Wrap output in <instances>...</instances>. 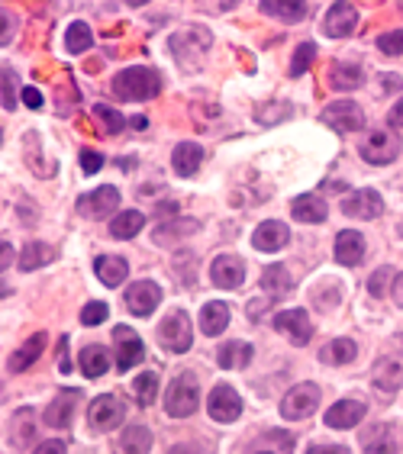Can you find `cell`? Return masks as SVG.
Wrapping results in <instances>:
<instances>
[{"instance_id": "obj_1", "label": "cell", "mask_w": 403, "mask_h": 454, "mask_svg": "<svg viewBox=\"0 0 403 454\" xmlns=\"http://www.w3.org/2000/svg\"><path fill=\"white\" fill-rule=\"evenodd\" d=\"M114 94L120 100H152L155 94H162V74L149 65L123 68L114 78Z\"/></svg>"}, {"instance_id": "obj_2", "label": "cell", "mask_w": 403, "mask_h": 454, "mask_svg": "<svg viewBox=\"0 0 403 454\" xmlns=\"http://www.w3.org/2000/svg\"><path fill=\"white\" fill-rule=\"evenodd\" d=\"M197 403H201V384H197V377L194 374H178L171 380L165 394V410L168 416H175V419H187L194 410H197Z\"/></svg>"}, {"instance_id": "obj_3", "label": "cell", "mask_w": 403, "mask_h": 454, "mask_svg": "<svg viewBox=\"0 0 403 454\" xmlns=\"http://www.w3.org/2000/svg\"><path fill=\"white\" fill-rule=\"evenodd\" d=\"M158 341L165 351H175V355H185L194 341V329H191V316L185 309H171V313L162 319L158 325Z\"/></svg>"}, {"instance_id": "obj_4", "label": "cell", "mask_w": 403, "mask_h": 454, "mask_svg": "<svg viewBox=\"0 0 403 454\" xmlns=\"http://www.w3.org/2000/svg\"><path fill=\"white\" fill-rule=\"evenodd\" d=\"M359 152L368 165H391L400 155V139H397L394 129H375L368 139L361 142Z\"/></svg>"}, {"instance_id": "obj_5", "label": "cell", "mask_w": 403, "mask_h": 454, "mask_svg": "<svg viewBox=\"0 0 403 454\" xmlns=\"http://www.w3.org/2000/svg\"><path fill=\"white\" fill-rule=\"evenodd\" d=\"M316 403H320V387L316 384H297L290 387L284 403H281V416L290 422L297 419H307L316 412Z\"/></svg>"}, {"instance_id": "obj_6", "label": "cell", "mask_w": 403, "mask_h": 454, "mask_svg": "<svg viewBox=\"0 0 403 454\" xmlns=\"http://www.w3.org/2000/svg\"><path fill=\"white\" fill-rule=\"evenodd\" d=\"M320 120L336 132H359L365 126V110L359 104H352V100H336L320 114Z\"/></svg>"}, {"instance_id": "obj_7", "label": "cell", "mask_w": 403, "mask_h": 454, "mask_svg": "<svg viewBox=\"0 0 403 454\" xmlns=\"http://www.w3.org/2000/svg\"><path fill=\"white\" fill-rule=\"evenodd\" d=\"M207 412H210L213 422H236L242 416V396L229 384L213 387L210 400H207Z\"/></svg>"}, {"instance_id": "obj_8", "label": "cell", "mask_w": 403, "mask_h": 454, "mask_svg": "<svg viewBox=\"0 0 403 454\" xmlns=\"http://www.w3.org/2000/svg\"><path fill=\"white\" fill-rule=\"evenodd\" d=\"M123 416H126L123 403L116 400L114 394L97 396L88 410V422H91V428H97V432H110V428H116L120 422H123Z\"/></svg>"}, {"instance_id": "obj_9", "label": "cell", "mask_w": 403, "mask_h": 454, "mask_svg": "<svg viewBox=\"0 0 403 454\" xmlns=\"http://www.w3.org/2000/svg\"><path fill=\"white\" fill-rule=\"evenodd\" d=\"M114 341H116V367L120 371H132V367L146 358V345H142V339L132 333L130 325H116Z\"/></svg>"}, {"instance_id": "obj_10", "label": "cell", "mask_w": 403, "mask_h": 454, "mask_svg": "<svg viewBox=\"0 0 403 454\" xmlns=\"http://www.w3.org/2000/svg\"><path fill=\"white\" fill-rule=\"evenodd\" d=\"M126 309L132 316H152L155 313V306L162 303V287H158L155 280H136L130 290H126Z\"/></svg>"}, {"instance_id": "obj_11", "label": "cell", "mask_w": 403, "mask_h": 454, "mask_svg": "<svg viewBox=\"0 0 403 454\" xmlns=\"http://www.w3.org/2000/svg\"><path fill=\"white\" fill-rule=\"evenodd\" d=\"M120 207V191L116 187H97V191H91V193H84L78 200V213L81 216H91V219H104V216H110V213Z\"/></svg>"}, {"instance_id": "obj_12", "label": "cell", "mask_w": 403, "mask_h": 454, "mask_svg": "<svg viewBox=\"0 0 403 454\" xmlns=\"http://www.w3.org/2000/svg\"><path fill=\"white\" fill-rule=\"evenodd\" d=\"M274 329L281 335H288L294 345H307L313 339V325H310V316L304 309H284V313L274 316Z\"/></svg>"}, {"instance_id": "obj_13", "label": "cell", "mask_w": 403, "mask_h": 454, "mask_svg": "<svg viewBox=\"0 0 403 454\" xmlns=\"http://www.w3.org/2000/svg\"><path fill=\"white\" fill-rule=\"evenodd\" d=\"M355 27H359V10L352 4H333L323 20V33L329 39H345V35L355 33Z\"/></svg>"}, {"instance_id": "obj_14", "label": "cell", "mask_w": 403, "mask_h": 454, "mask_svg": "<svg viewBox=\"0 0 403 454\" xmlns=\"http://www.w3.org/2000/svg\"><path fill=\"white\" fill-rule=\"evenodd\" d=\"M210 280L223 290H236L246 284V264L239 262L236 254H219L210 268Z\"/></svg>"}, {"instance_id": "obj_15", "label": "cell", "mask_w": 403, "mask_h": 454, "mask_svg": "<svg viewBox=\"0 0 403 454\" xmlns=\"http://www.w3.org/2000/svg\"><path fill=\"white\" fill-rule=\"evenodd\" d=\"M371 380H375L377 390L397 394L403 384V358L400 355H384V358H377V364L371 367Z\"/></svg>"}, {"instance_id": "obj_16", "label": "cell", "mask_w": 403, "mask_h": 454, "mask_svg": "<svg viewBox=\"0 0 403 454\" xmlns=\"http://www.w3.org/2000/svg\"><path fill=\"white\" fill-rule=\"evenodd\" d=\"M342 213L352 219H377L384 213V200L377 197V191H355L342 200Z\"/></svg>"}, {"instance_id": "obj_17", "label": "cell", "mask_w": 403, "mask_h": 454, "mask_svg": "<svg viewBox=\"0 0 403 454\" xmlns=\"http://www.w3.org/2000/svg\"><path fill=\"white\" fill-rule=\"evenodd\" d=\"M288 242H290V229L284 226V223H278V219L262 223L252 236V245L258 248V252H281Z\"/></svg>"}, {"instance_id": "obj_18", "label": "cell", "mask_w": 403, "mask_h": 454, "mask_svg": "<svg viewBox=\"0 0 403 454\" xmlns=\"http://www.w3.org/2000/svg\"><path fill=\"white\" fill-rule=\"evenodd\" d=\"M361 258H365V236L352 232V229L339 232L336 236V262L345 264V268H355V264H361Z\"/></svg>"}, {"instance_id": "obj_19", "label": "cell", "mask_w": 403, "mask_h": 454, "mask_svg": "<svg viewBox=\"0 0 403 454\" xmlns=\"http://www.w3.org/2000/svg\"><path fill=\"white\" fill-rule=\"evenodd\" d=\"M365 403H359V400H342V403H336L333 410L326 412V426L329 428H355L361 419H365Z\"/></svg>"}, {"instance_id": "obj_20", "label": "cell", "mask_w": 403, "mask_h": 454, "mask_svg": "<svg viewBox=\"0 0 403 454\" xmlns=\"http://www.w3.org/2000/svg\"><path fill=\"white\" fill-rule=\"evenodd\" d=\"M78 400H81V390H62V394L49 403V410H45V422H49L52 428H68L71 412H75Z\"/></svg>"}, {"instance_id": "obj_21", "label": "cell", "mask_w": 403, "mask_h": 454, "mask_svg": "<svg viewBox=\"0 0 403 454\" xmlns=\"http://www.w3.org/2000/svg\"><path fill=\"white\" fill-rule=\"evenodd\" d=\"M94 271L104 287H120L126 280V274H130V264H126L120 254H100L94 262Z\"/></svg>"}, {"instance_id": "obj_22", "label": "cell", "mask_w": 403, "mask_h": 454, "mask_svg": "<svg viewBox=\"0 0 403 454\" xmlns=\"http://www.w3.org/2000/svg\"><path fill=\"white\" fill-rule=\"evenodd\" d=\"M326 213H329V207H326L323 197H313V193H304V197H294V203H290V216L297 219V223H323Z\"/></svg>"}, {"instance_id": "obj_23", "label": "cell", "mask_w": 403, "mask_h": 454, "mask_svg": "<svg viewBox=\"0 0 403 454\" xmlns=\"http://www.w3.org/2000/svg\"><path fill=\"white\" fill-rule=\"evenodd\" d=\"M361 445H365L368 454H394V448H397L394 428L387 426V422H377V426L365 428V432H361Z\"/></svg>"}, {"instance_id": "obj_24", "label": "cell", "mask_w": 403, "mask_h": 454, "mask_svg": "<svg viewBox=\"0 0 403 454\" xmlns=\"http://www.w3.org/2000/svg\"><path fill=\"white\" fill-rule=\"evenodd\" d=\"M201 161H203V149L197 145V142H181V145H175V155H171V165H175L178 175H197L201 171Z\"/></svg>"}, {"instance_id": "obj_25", "label": "cell", "mask_w": 403, "mask_h": 454, "mask_svg": "<svg viewBox=\"0 0 403 454\" xmlns=\"http://www.w3.org/2000/svg\"><path fill=\"white\" fill-rule=\"evenodd\" d=\"M43 348H45V335L43 333H36L33 339L29 341H23V345H20L17 351H13V355H10V371H13V374H20V371H27L29 364H33L36 358H39V355H43Z\"/></svg>"}, {"instance_id": "obj_26", "label": "cell", "mask_w": 403, "mask_h": 454, "mask_svg": "<svg viewBox=\"0 0 403 454\" xmlns=\"http://www.w3.org/2000/svg\"><path fill=\"white\" fill-rule=\"evenodd\" d=\"M219 367H226V371H239V367H246L252 361V345L249 341H226L217 355Z\"/></svg>"}, {"instance_id": "obj_27", "label": "cell", "mask_w": 403, "mask_h": 454, "mask_svg": "<svg viewBox=\"0 0 403 454\" xmlns=\"http://www.w3.org/2000/svg\"><path fill=\"white\" fill-rule=\"evenodd\" d=\"M229 325V306L213 300L201 309V333L203 335H219Z\"/></svg>"}, {"instance_id": "obj_28", "label": "cell", "mask_w": 403, "mask_h": 454, "mask_svg": "<svg viewBox=\"0 0 403 454\" xmlns=\"http://www.w3.org/2000/svg\"><path fill=\"white\" fill-rule=\"evenodd\" d=\"M329 84L336 90H355L365 84V71L359 65H345V61H336L333 71H329Z\"/></svg>"}, {"instance_id": "obj_29", "label": "cell", "mask_w": 403, "mask_h": 454, "mask_svg": "<svg viewBox=\"0 0 403 454\" xmlns=\"http://www.w3.org/2000/svg\"><path fill=\"white\" fill-rule=\"evenodd\" d=\"M55 262V248L45 242H29L20 254V271H36V268H45V264Z\"/></svg>"}, {"instance_id": "obj_30", "label": "cell", "mask_w": 403, "mask_h": 454, "mask_svg": "<svg viewBox=\"0 0 403 454\" xmlns=\"http://www.w3.org/2000/svg\"><path fill=\"white\" fill-rule=\"evenodd\" d=\"M320 358H323L326 364H352V361L359 358V345L352 339H333L320 351Z\"/></svg>"}, {"instance_id": "obj_31", "label": "cell", "mask_w": 403, "mask_h": 454, "mask_svg": "<svg viewBox=\"0 0 403 454\" xmlns=\"http://www.w3.org/2000/svg\"><path fill=\"white\" fill-rule=\"evenodd\" d=\"M146 226V216L139 210H123L110 223V236L114 239H136Z\"/></svg>"}, {"instance_id": "obj_32", "label": "cell", "mask_w": 403, "mask_h": 454, "mask_svg": "<svg viewBox=\"0 0 403 454\" xmlns=\"http://www.w3.org/2000/svg\"><path fill=\"white\" fill-rule=\"evenodd\" d=\"M120 448H123V454H149L152 451V432L146 426H130V428H123Z\"/></svg>"}, {"instance_id": "obj_33", "label": "cell", "mask_w": 403, "mask_h": 454, "mask_svg": "<svg viewBox=\"0 0 403 454\" xmlns=\"http://www.w3.org/2000/svg\"><path fill=\"white\" fill-rule=\"evenodd\" d=\"M262 287L268 290V294H274V297H281V294H288V290L294 287V278H290V271L284 264H272V268H265V274H262Z\"/></svg>"}, {"instance_id": "obj_34", "label": "cell", "mask_w": 403, "mask_h": 454, "mask_svg": "<svg viewBox=\"0 0 403 454\" xmlns=\"http://www.w3.org/2000/svg\"><path fill=\"white\" fill-rule=\"evenodd\" d=\"M262 13L284 20V23H297V20L307 17V4H281V0H265Z\"/></svg>"}, {"instance_id": "obj_35", "label": "cell", "mask_w": 403, "mask_h": 454, "mask_svg": "<svg viewBox=\"0 0 403 454\" xmlns=\"http://www.w3.org/2000/svg\"><path fill=\"white\" fill-rule=\"evenodd\" d=\"M107 367H110V358H107V351L100 345H91V348L81 351V371H84V377H104Z\"/></svg>"}, {"instance_id": "obj_36", "label": "cell", "mask_w": 403, "mask_h": 454, "mask_svg": "<svg viewBox=\"0 0 403 454\" xmlns=\"http://www.w3.org/2000/svg\"><path fill=\"white\" fill-rule=\"evenodd\" d=\"M10 428H13V435H10V442H13L17 448H27L29 442H33V435H36L33 412H29V410H20L17 416H13V422H10Z\"/></svg>"}, {"instance_id": "obj_37", "label": "cell", "mask_w": 403, "mask_h": 454, "mask_svg": "<svg viewBox=\"0 0 403 454\" xmlns=\"http://www.w3.org/2000/svg\"><path fill=\"white\" fill-rule=\"evenodd\" d=\"M91 39H94V35H91V27L78 20V23H71L68 33H65V49H68L71 55L88 52V49H91Z\"/></svg>"}, {"instance_id": "obj_38", "label": "cell", "mask_w": 403, "mask_h": 454, "mask_svg": "<svg viewBox=\"0 0 403 454\" xmlns=\"http://www.w3.org/2000/svg\"><path fill=\"white\" fill-rule=\"evenodd\" d=\"M132 390H136L139 406H152L158 396V377L152 374V371H146V374H139L136 380H132Z\"/></svg>"}, {"instance_id": "obj_39", "label": "cell", "mask_w": 403, "mask_h": 454, "mask_svg": "<svg viewBox=\"0 0 403 454\" xmlns=\"http://www.w3.org/2000/svg\"><path fill=\"white\" fill-rule=\"evenodd\" d=\"M313 59H316V43H300L294 59H290V78H300L313 65Z\"/></svg>"}, {"instance_id": "obj_40", "label": "cell", "mask_w": 403, "mask_h": 454, "mask_svg": "<svg viewBox=\"0 0 403 454\" xmlns=\"http://www.w3.org/2000/svg\"><path fill=\"white\" fill-rule=\"evenodd\" d=\"M197 223L194 219H171V223H162L155 229V242H171V236H185V232H194Z\"/></svg>"}, {"instance_id": "obj_41", "label": "cell", "mask_w": 403, "mask_h": 454, "mask_svg": "<svg viewBox=\"0 0 403 454\" xmlns=\"http://www.w3.org/2000/svg\"><path fill=\"white\" fill-rule=\"evenodd\" d=\"M94 116L100 120V126H104L110 136H116V132H123V126H126V116H120L114 110V106H107V104H97L94 106Z\"/></svg>"}, {"instance_id": "obj_42", "label": "cell", "mask_w": 403, "mask_h": 454, "mask_svg": "<svg viewBox=\"0 0 403 454\" xmlns=\"http://www.w3.org/2000/svg\"><path fill=\"white\" fill-rule=\"evenodd\" d=\"M107 316H110V306L100 303V300H91V303L81 309V323H84V325H100Z\"/></svg>"}, {"instance_id": "obj_43", "label": "cell", "mask_w": 403, "mask_h": 454, "mask_svg": "<svg viewBox=\"0 0 403 454\" xmlns=\"http://www.w3.org/2000/svg\"><path fill=\"white\" fill-rule=\"evenodd\" d=\"M394 268H377V274L368 280V294L371 297H387V284H394Z\"/></svg>"}, {"instance_id": "obj_44", "label": "cell", "mask_w": 403, "mask_h": 454, "mask_svg": "<svg viewBox=\"0 0 403 454\" xmlns=\"http://www.w3.org/2000/svg\"><path fill=\"white\" fill-rule=\"evenodd\" d=\"M0 84H4V110H13V106H17V74L10 68H4Z\"/></svg>"}, {"instance_id": "obj_45", "label": "cell", "mask_w": 403, "mask_h": 454, "mask_svg": "<svg viewBox=\"0 0 403 454\" xmlns=\"http://www.w3.org/2000/svg\"><path fill=\"white\" fill-rule=\"evenodd\" d=\"M377 49L384 55H403V29H394V33H384L377 39Z\"/></svg>"}, {"instance_id": "obj_46", "label": "cell", "mask_w": 403, "mask_h": 454, "mask_svg": "<svg viewBox=\"0 0 403 454\" xmlns=\"http://www.w3.org/2000/svg\"><path fill=\"white\" fill-rule=\"evenodd\" d=\"M81 168H84V175H97L104 168V155L100 152H81Z\"/></svg>"}, {"instance_id": "obj_47", "label": "cell", "mask_w": 403, "mask_h": 454, "mask_svg": "<svg viewBox=\"0 0 403 454\" xmlns=\"http://www.w3.org/2000/svg\"><path fill=\"white\" fill-rule=\"evenodd\" d=\"M33 454H68V448H65V442H59V438H52V442H43V445L36 448Z\"/></svg>"}, {"instance_id": "obj_48", "label": "cell", "mask_w": 403, "mask_h": 454, "mask_svg": "<svg viewBox=\"0 0 403 454\" xmlns=\"http://www.w3.org/2000/svg\"><path fill=\"white\" fill-rule=\"evenodd\" d=\"M168 454H203V445H197V442H181V445H175Z\"/></svg>"}, {"instance_id": "obj_49", "label": "cell", "mask_w": 403, "mask_h": 454, "mask_svg": "<svg viewBox=\"0 0 403 454\" xmlns=\"http://www.w3.org/2000/svg\"><path fill=\"white\" fill-rule=\"evenodd\" d=\"M23 104L33 106V110H39V106H43V94H39L36 88H27L23 90Z\"/></svg>"}, {"instance_id": "obj_50", "label": "cell", "mask_w": 403, "mask_h": 454, "mask_svg": "<svg viewBox=\"0 0 403 454\" xmlns=\"http://www.w3.org/2000/svg\"><path fill=\"white\" fill-rule=\"evenodd\" d=\"M307 454H352L349 448H342V445H313Z\"/></svg>"}, {"instance_id": "obj_51", "label": "cell", "mask_w": 403, "mask_h": 454, "mask_svg": "<svg viewBox=\"0 0 403 454\" xmlns=\"http://www.w3.org/2000/svg\"><path fill=\"white\" fill-rule=\"evenodd\" d=\"M4 252H0V268H4V274H7V264H10V258H13V252H10V242L4 239V245H0Z\"/></svg>"}, {"instance_id": "obj_52", "label": "cell", "mask_w": 403, "mask_h": 454, "mask_svg": "<svg viewBox=\"0 0 403 454\" xmlns=\"http://www.w3.org/2000/svg\"><path fill=\"white\" fill-rule=\"evenodd\" d=\"M381 84H384L387 90H391V88H403V78H400V74H384V81H381Z\"/></svg>"}, {"instance_id": "obj_53", "label": "cell", "mask_w": 403, "mask_h": 454, "mask_svg": "<svg viewBox=\"0 0 403 454\" xmlns=\"http://www.w3.org/2000/svg\"><path fill=\"white\" fill-rule=\"evenodd\" d=\"M391 294H394V300H397V303L403 306V274H400V278L394 280V287H391Z\"/></svg>"}, {"instance_id": "obj_54", "label": "cell", "mask_w": 403, "mask_h": 454, "mask_svg": "<svg viewBox=\"0 0 403 454\" xmlns=\"http://www.w3.org/2000/svg\"><path fill=\"white\" fill-rule=\"evenodd\" d=\"M391 122H394V126H403V100L391 110Z\"/></svg>"}]
</instances>
